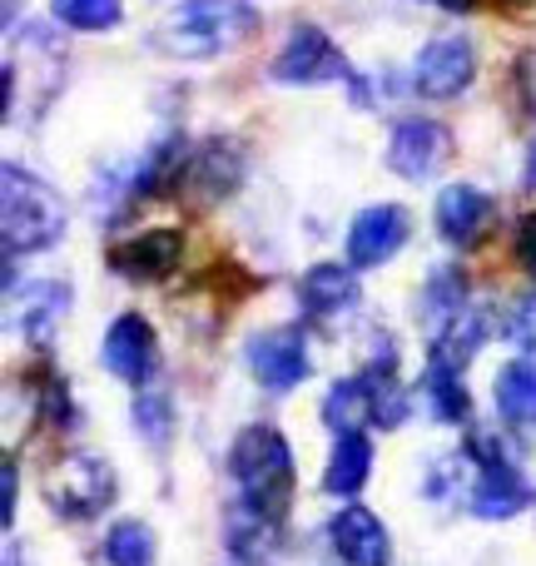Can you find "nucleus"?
I'll return each mask as SVG.
<instances>
[{
  "label": "nucleus",
  "instance_id": "nucleus-1",
  "mask_svg": "<svg viewBox=\"0 0 536 566\" xmlns=\"http://www.w3.org/2000/svg\"><path fill=\"white\" fill-rule=\"evenodd\" d=\"M254 0H185L155 30V50L169 60H214L254 40Z\"/></svg>",
  "mask_w": 536,
  "mask_h": 566
},
{
  "label": "nucleus",
  "instance_id": "nucleus-2",
  "mask_svg": "<svg viewBox=\"0 0 536 566\" xmlns=\"http://www.w3.org/2000/svg\"><path fill=\"white\" fill-rule=\"evenodd\" d=\"M65 199L45 185L40 175L20 165L0 169V234H6V259L45 254L65 239Z\"/></svg>",
  "mask_w": 536,
  "mask_h": 566
},
{
  "label": "nucleus",
  "instance_id": "nucleus-3",
  "mask_svg": "<svg viewBox=\"0 0 536 566\" xmlns=\"http://www.w3.org/2000/svg\"><path fill=\"white\" fill-rule=\"evenodd\" d=\"M229 472L239 482V502L244 507L283 517V507L293 497V452L278 428L254 422V428L239 432L234 448H229Z\"/></svg>",
  "mask_w": 536,
  "mask_h": 566
},
{
  "label": "nucleus",
  "instance_id": "nucleus-4",
  "mask_svg": "<svg viewBox=\"0 0 536 566\" xmlns=\"http://www.w3.org/2000/svg\"><path fill=\"white\" fill-rule=\"evenodd\" d=\"M40 492H45V507L55 517L95 522V517H105V507L115 502L119 488H115V468L105 458H95V452H65V458H55L45 468Z\"/></svg>",
  "mask_w": 536,
  "mask_h": 566
},
{
  "label": "nucleus",
  "instance_id": "nucleus-5",
  "mask_svg": "<svg viewBox=\"0 0 536 566\" xmlns=\"http://www.w3.org/2000/svg\"><path fill=\"white\" fill-rule=\"evenodd\" d=\"M269 75L278 85H333V80H353V65L313 20H298L283 40V50L273 55Z\"/></svg>",
  "mask_w": 536,
  "mask_h": 566
},
{
  "label": "nucleus",
  "instance_id": "nucleus-6",
  "mask_svg": "<svg viewBox=\"0 0 536 566\" xmlns=\"http://www.w3.org/2000/svg\"><path fill=\"white\" fill-rule=\"evenodd\" d=\"M452 159V129L442 119H422V115H408L392 125V139H388V169L408 185H422L432 179L442 165Z\"/></svg>",
  "mask_w": 536,
  "mask_h": 566
},
{
  "label": "nucleus",
  "instance_id": "nucleus-7",
  "mask_svg": "<svg viewBox=\"0 0 536 566\" xmlns=\"http://www.w3.org/2000/svg\"><path fill=\"white\" fill-rule=\"evenodd\" d=\"M244 358H249V373L259 378V388H269V392H293L313 373L303 328H264V333H254L249 348H244Z\"/></svg>",
  "mask_w": 536,
  "mask_h": 566
},
{
  "label": "nucleus",
  "instance_id": "nucleus-8",
  "mask_svg": "<svg viewBox=\"0 0 536 566\" xmlns=\"http://www.w3.org/2000/svg\"><path fill=\"white\" fill-rule=\"evenodd\" d=\"M472 80H477V50H472L467 35L428 40L418 65H412V85H418L428 99H458Z\"/></svg>",
  "mask_w": 536,
  "mask_h": 566
},
{
  "label": "nucleus",
  "instance_id": "nucleus-9",
  "mask_svg": "<svg viewBox=\"0 0 536 566\" xmlns=\"http://www.w3.org/2000/svg\"><path fill=\"white\" fill-rule=\"evenodd\" d=\"M99 358H105V368L115 373L119 382H129V388H145V382L155 378V363H159L155 328H149L139 313H119V318L109 323L105 343H99Z\"/></svg>",
  "mask_w": 536,
  "mask_h": 566
},
{
  "label": "nucleus",
  "instance_id": "nucleus-10",
  "mask_svg": "<svg viewBox=\"0 0 536 566\" xmlns=\"http://www.w3.org/2000/svg\"><path fill=\"white\" fill-rule=\"evenodd\" d=\"M412 219L402 205H368L348 229V264L353 269H378L388 259H398V249L408 244Z\"/></svg>",
  "mask_w": 536,
  "mask_h": 566
},
{
  "label": "nucleus",
  "instance_id": "nucleus-11",
  "mask_svg": "<svg viewBox=\"0 0 536 566\" xmlns=\"http://www.w3.org/2000/svg\"><path fill=\"white\" fill-rule=\"evenodd\" d=\"M328 542L348 566H388L392 562V537L368 507L343 502L328 522Z\"/></svg>",
  "mask_w": 536,
  "mask_h": 566
},
{
  "label": "nucleus",
  "instance_id": "nucleus-12",
  "mask_svg": "<svg viewBox=\"0 0 536 566\" xmlns=\"http://www.w3.org/2000/svg\"><path fill=\"white\" fill-rule=\"evenodd\" d=\"M432 219H438V234L448 239L452 249H477L482 239H487L492 219H497V205H492L477 185H448L438 195Z\"/></svg>",
  "mask_w": 536,
  "mask_h": 566
},
{
  "label": "nucleus",
  "instance_id": "nucleus-13",
  "mask_svg": "<svg viewBox=\"0 0 536 566\" xmlns=\"http://www.w3.org/2000/svg\"><path fill=\"white\" fill-rule=\"evenodd\" d=\"M179 259H185V234L179 229H149V234H135L109 249V269L135 283L169 279L179 269Z\"/></svg>",
  "mask_w": 536,
  "mask_h": 566
},
{
  "label": "nucleus",
  "instance_id": "nucleus-14",
  "mask_svg": "<svg viewBox=\"0 0 536 566\" xmlns=\"http://www.w3.org/2000/svg\"><path fill=\"white\" fill-rule=\"evenodd\" d=\"M362 289H358V269L353 264H313L298 279V303L308 318H338V313L358 308Z\"/></svg>",
  "mask_w": 536,
  "mask_h": 566
},
{
  "label": "nucleus",
  "instance_id": "nucleus-15",
  "mask_svg": "<svg viewBox=\"0 0 536 566\" xmlns=\"http://www.w3.org/2000/svg\"><path fill=\"white\" fill-rule=\"evenodd\" d=\"M527 502H532V488L517 472V462L477 468V482H472V492H467L472 517H482V522H507V517H517Z\"/></svg>",
  "mask_w": 536,
  "mask_h": 566
},
{
  "label": "nucleus",
  "instance_id": "nucleus-16",
  "mask_svg": "<svg viewBox=\"0 0 536 566\" xmlns=\"http://www.w3.org/2000/svg\"><path fill=\"white\" fill-rule=\"evenodd\" d=\"M368 472H372L368 432H343L328 452V468H323V492L328 497H358L368 488Z\"/></svg>",
  "mask_w": 536,
  "mask_h": 566
},
{
  "label": "nucleus",
  "instance_id": "nucleus-17",
  "mask_svg": "<svg viewBox=\"0 0 536 566\" xmlns=\"http://www.w3.org/2000/svg\"><path fill=\"white\" fill-rule=\"evenodd\" d=\"M372 408H378V382L372 373H358V378H338L323 398V422L333 432H362V422H372Z\"/></svg>",
  "mask_w": 536,
  "mask_h": 566
},
{
  "label": "nucleus",
  "instance_id": "nucleus-18",
  "mask_svg": "<svg viewBox=\"0 0 536 566\" xmlns=\"http://www.w3.org/2000/svg\"><path fill=\"white\" fill-rule=\"evenodd\" d=\"M492 398H497L502 422H512V428H536V363L532 358L502 363L497 382H492Z\"/></svg>",
  "mask_w": 536,
  "mask_h": 566
},
{
  "label": "nucleus",
  "instance_id": "nucleus-19",
  "mask_svg": "<svg viewBox=\"0 0 536 566\" xmlns=\"http://www.w3.org/2000/svg\"><path fill=\"white\" fill-rule=\"evenodd\" d=\"M239 175H244V159H239L234 145H224V139H214V145H204L195 159H189V175L185 185L199 189L204 199H224L239 189Z\"/></svg>",
  "mask_w": 536,
  "mask_h": 566
},
{
  "label": "nucleus",
  "instance_id": "nucleus-20",
  "mask_svg": "<svg viewBox=\"0 0 536 566\" xmlns=\"http://www.w3.org/2000/svg\"><path fill=\"white\" fill-rule=\"evenodd\" d=\"M487 333H492V323H487V313H477V308H467L462 318H452L448 328L432 338V358L428 363H442V368H467L472 358H477V348L487 343Z\"/></svg>",
  "mask_w": 536,
  "mask_h": 566
},
{
  "label": "nucleus",
  "instance_id": "nucleus-21",
  "mask_svg": "<svg viewBox=\"0 0 536 566\" xmlns=\"http://www.w3.org/2000/svg\"><path fill=\"white\" fill-rule=\"evenodd\" d=\"M422 398H428V412L438 422H467L472 418V392L462 382L458 368H442V363H428V378H422Z\"/></svg>",
  "mask_w": 536,
  "mask_h": 566
},
{
  "label": "nucleus",
  "instance_id": "nucleus-22",
  "mask_svg": "<svg viewBox=\"0 0 536 566\" xmlns=\"http://www.w3.org/2000/svg\"><path fill=\"white\" fill-rule=\"evenodd\" d=\"M70 308V289L65 283H30L25 289V313H20V333L30 343H50L55 323L65 318Z\"/></svg>",
  "mask_w": 536,
  "mask_h": 566
},
{
  "label": "nucleus",
  "instance_id": "nucleus-23",
  "mask_svg": "<svg viewBox=\"0 0 536 566\" xmlns=\"http://www.w3.org/2000/svg\"><path fill=\"white\" fill-rule=\"evenodd\" d=\"M462 313H467V279H462L458 269H438L432 283L422 289V318H428L432 338H438L452 318H462Z\"/></svg>",
  "mask_w": 536,
  "mask_h": 566
},
{
  "label": "nucleus",
  "instance_id": "nucleus-24",
  "mask_svg": "<svg viewBox=\"0 0 536 566\" xmlns=\"http://www.w3.org/2000/svg\"><path fill=\"white\" fill-rule=\"evenodd\" d=\"M50 15L60 20L65 30H115L125 20V0H50Z\"/></svg>",
  "mask_w": 536,
  "mask_h": 566
},
{
  "label": "nucleus",
  "instance_id": "nucleus-25",
  "mask_svg": "<svg viewBox=\"0 0 536 566\" xmlns=\"http://www.w3.org/2000/svg\"><path fill=\"white\" fill-rule=\"evenodd\" d=\"M105 562L109 566H155V532L135 517L115 522L105 532Z\"/></svg>",
  "mask_w": 536,
  "mask_h": 566
},
{
  "label": "nucleus",
  "instance_id": "nucleus-26",
  "mask_svg": "<svg viewBox=\"0 0 536 566\" xmlns=\"http://www.w3.org/2000/svg\"><path fill=\"white\" fill-rule=\"evenodd\" d=\"M135 428L145 432L155 448H165L169 428H175V418H169V398H159V392H145V398L135 402Z\"/></svg>",
  "mask_w": 536,
  "mask_h": 566
},
{
  "label": "nucleus",
  "instance_id": "nucleus-27",
  "mask_svg": "<svg viewBox=\"0 0 536 566\" xmlns=\"http://www.w3.org/2000/svg\"><path fill=\"white\" fill-rule=\"evenodd\" d=\"M502 333H507V343H517L522 353H536V293H522V298L512 303L507 318H502Z\"/></svg>",
  "mask_w": 536,
  "mask_h": 566
},
{
  "label": "nucleus",
  "instance_id": "nucleus-28",
  "mask_svg": "<svg viewBox=\"0 0 536 566\" xmlns=\"http://www.w3.org/2000/svg\"><path fill=\"white\" fill-rule=\"evenodd\" d=\"M40 412H45L55 428H70V422H75V408H70V388H65L60 378L45 382V392H40Z\"/></svg>",
  "mask_w": 536,
  "mask_h": 566
},
{
  "label": "nucleus",
  "instance_id": "nucleus-29",
  "mask_svg": "<svg viewBox=\"0 0 536 566\" xmlns=\"http://www.w3.org/2000/svg\"><path fill=\"white\" fill-rule=\"evenodd\" d=\"M512 254H517V264L536 279V214H522V219H517V239H512Z\"/></svg>",
  "mask_w": 536,
  "mask_h": 566
},
{
  "label": "nucleus",
  "instance_id": "nucleus-30",
  "mask_svg": "<svg viewBox=\"0 0 536 566\" xmlns=\"http://www.w3.org/2000/svg\"><path fill=\"white\" fill-rule=\"evenodd\" d=\"M517 95H522V109L536 115V50L517 60Z\"/></svg>",
  "mask_w": 536,
  "mask_h": 566
},
{
  "label": "nucleus",
  "instance_id": "nucleus-31",
  "mask_svg": "<svg viewBox=\"0 0 536 566\" xmlns=\"http://www.w3.org/2000/svg\"><path fill=\"white\" fill-rule=\"evenodd\" d=\"M0 478H6V507H0V522H15V492H20V468H15V458H6V472H0Z\"/></svg>",
  "mask_w": 536,
  "mask_h": 566
},
{
  "label": "nucleus",
  "instance_id": "nucleus-32",
  "mask_svg": "<svg viewBox=\"0 0 536 566\" xmlns=\"http://www.w3.org/2000/svg\"><path fill=\"white\" fill-rule=\"evenodd\" d=\"M527 189H536V139H532V149H527Z\"/></svg>",
  "mask_w": 536,
  "mask_h": 566
},
{
  "label": "nucleus",
  "instance_id": "nucleus-33",
  "mask_svg": "<svg viewBox=\"0 0 536 566\" xmlns=\"http://www.w3.org/2000/svg\"><path fill=\"white\" fill-rule=\"evenodd\" d=\"M224 566H269V562H249V557H229Z\"/></svg>",
  "mask_w": 536,
  "mask_h": 566
},
{
  "label": "nucleus",
  "instance_id": "nucleus-34",
  "mask_svg": "<svg viewBox=\"0 0 536 566\" xmlns=\"http://www.w3.org/2000/svg\"><path fill=\"white\" fill-rule=\"evenodd\" d=\"M442 6H448V10H467L472 0H442Z\"/></svg>",
  "mask_w": 536,
  "mask_h": 566
}]
</instances>
